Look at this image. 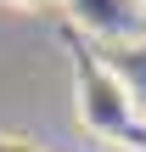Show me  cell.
Segmentation results:
<instances>
[{
  "instance_id": "obj_1",
  "label": "cell",
  "mask_w": 146,
  "mask_h": 152,
  "mask_svg": "<svg viewBox=\"0 0 146 152\" xmlns=\"http://www.w3.org/2000/svg\"><path fill=\"white\" fill-rule=\"evenodd\" d=\"M17 11H45V6H56V0H11Z\"/></svg>"
}]
</instances>
